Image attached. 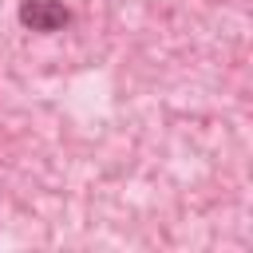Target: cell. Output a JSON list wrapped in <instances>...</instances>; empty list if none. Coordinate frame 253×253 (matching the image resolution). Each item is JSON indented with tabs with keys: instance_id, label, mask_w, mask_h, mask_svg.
Masks as SVG:
<instances>
[{
	"instance_id": "obj_1",
	"label": "cell",
	"mask_w": 253,
	"mask_h": 253,
	"mask_svg": "<svg viewBox=\"0 0 253 253\" xmlns=\"http://www.w3.org/2000/svg\"><path fill=\"white\" fill-rule=\"evenodd\" d=\"M16 20L28 28V32H40V36H55L71 24V8L63 0H20L16 8Z\"/></svg>"
}]
</instances>
